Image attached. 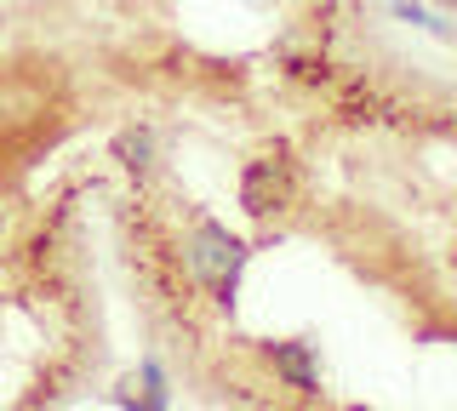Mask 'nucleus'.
<instances>
[{"label": "nucleus", "mask_w": 457, "mask_h": 411, "mask_svg": "<svg viewBox=\"0 0 457 411\" xmlns=\"http://www.w3.org/2000/svg\"><path fill=\"white\" fill-rule=\"evenodd\" d=\"M452 40H457V35H452Z\"/></svg>", "instance_id": "6e6552de"}, {"label": "nucleus", "mask_w": 457, "mask_h": 411, "mask_svg": "<svg viewBox=\"0 0 457 411\" xmlns=\"http://www.w3.org/2000/svg\"><path fill=\"white\" fill-rule=\"evenodd\" d=\"M263 360H269V372H275L292 394H320V366H314V349L309 343H292V337L263 343Z\"/></svg>", "instance_id": "7ed1b4c3"}, {"label": "nucleus", "mask_w": 457, "mask_h": 411, "mask_svg": "<svg viewBox=\"0 0 457 411\" xmlns=\"http://www.w3.org/2000/svg\"><path fill=\"white\" fill-rule=\"evenodd\" d=\"M440 6H446V12H457V0H440Z\"/></svg>", "instance_id": "0eeeda50"}, {"label": "nucleus", "mask_w": 457, "mask_h": 411, "mask_svg": "<svg viewBox=\"0 0 457 411\" xmlns=\"http://www.w3.org/2000/svg\"><path fill=\"white\" fill-rule=\"evenodd\" d=\"M389 6H395V18H400V23H418V29H428V35H446V40H452V29H446V23H440L428 6H418V0H389Z\"/></svg>", "instance_id": "39448f33"}, {"label": "nucleus", "mask_w": 457, "mask_h": 411, "mask_svg": "<svg viewBox=\"0 0 457 411\" xmlns=\"http://www.w3.org/2000/svg\"><path fill=\"white\" fill-rule=\"evenodd\" d=\"M183 258H189V275L218 297L223 308H235V292H240V268H246V240L228 234L223 223L200 218L189 240H183Z\"/></svg>", "instance_id": "f257e3e1"}, {"label": "nucleus", "mask_w": 457, "mask_h": 411, "mask_svg": "<svg viewBox=\"0 0 457 411\" xmlns=\"http://www.w3.org/2000/svg\"><path fill=\"white\" fill-rule=\"evenodd\" d=\"M137 377H143V389H149V394H161V400H166V372H161V360H137Z\"/></svg>", "instance_id": "423d86ee"}, {"label": "nucleus", "mask_w": 457, "mask_h": 411, "mask_svg": "<svg viewBox=\"0 0 457 411\" xmlns=\"http://www.w3.org/2000/svg\"><path fill=\"white\" fill-rule=\"evenodd\" d=\"M154 154H161V144H154V132L149 126H126L120 137H114V160L126 166V172H154Z\"/></svg>", "instance_id": "20e7f679"}, {"label": "nucleus", "mask_w": 457, "mask_h": 411, "mask_svg": "<svg viewBox=\"0 0 457 411\" xmlns=\"http://www.w3.org/2000/svg\"><path fill=\"white\" fill-rule=\"evenodd\" d=\"M286 201H292V166L275 160V154L246 160V172H240V206H246L252 218H269V211H280Z\"/></svg>", "instance_id": "f03ea898"}]
</instances>
